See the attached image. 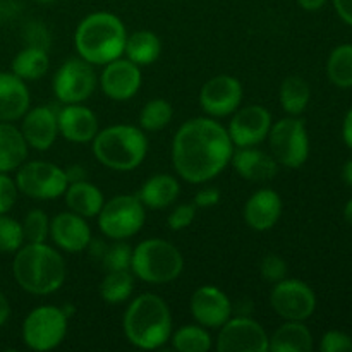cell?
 <instances>
[{"mask_svg": "<svg viewBox=\"0 0 352 352\" xmlns=\"http://www.w3.org/2000/svg\"><path fill=\"white\" fill-rule=\"evenodd\" d=\"M232 153L229 133L213 117L188 120L172 141V165L179 177L191 184H203L222 174Z\"/></svg>", "mask_w": 352, "mask_h": 352, "instance_id": "1", "label": "cell"}, {"mask_svg": "<svg viewBox=\"0 0 352 352\" xmlns=\"http://www.w3.org/2000/svg\"><path fill=\"white\" fill-rule=\"evenodd\" d=\"M12 274L26 292L48 296L64 285L67 267L62 254L47 243H26L16 251Z\"/></svg>", "mask_w": 352, "mask_h": 352, "instance_id": "2", "label": "cell"}, {"mask_svg": "<svg viewBox=\"0 0 352 352\" xmlns=\"http://www.w3.org/2000/svg\"><path fill=\"white\" fill-rule=\"evenodd\" d=\"M124 333L134 347L160 349L172 337V315L167 302L157 294H141L124 313Z\"/></svg>", "mask_w": 352, "mask_h": 352, "instance_id": "3", "label": "cell"}, {"mask_svg": "<svg viewBox=\"0 0 352 352\" xmlns=\"http://www.w3.org/2000/svg\"><path fill=\"white\" fill-rule=\"evenodd\" d=\"M127 31L120 17L110 12L88 14L74 31V47L91 65H105L122 57Z\"/></svg>", "mask_w": 352, "mask_h": 352, "instance_id": "4", "label": "cell"}, {"mask_svg": "<svg viewBox=\"0 0 352 352\" xmlns=\"http://www.w3.org/2000/svg\"><path fill=\"white\" fill-rule=\"evenodd\" d=\"M93 155L103 167L129 172L140 167L148 153V138L141 127L116 124L93 138Z\"/></svg>", "mask_w": 352, "mask_h": 352, "instance_id": "5", "label": "cell"}, {"mask_svg": "<svg viewBox=\"0 0 352 352\" xmlns=\"http://www.w3.org/2000/svg\"><path fill=\"white\" fill-rule=\"evenodd\" d=\"M184 270L182 253L160 237L141 241L133 250L131 272L134 277L151 285L174 282Z\"/></svg>", "mask_w": 352, "mask_h": 352, "instance_id": "6", "label": "cell"}, {"mask_svg": "<svg viewBox=\"0 0 352 352\" xmlns=\"http://www.w3.org/2000/svg\"><path fill=\"white\" fill-rule=\"evenodd\" d=\"M96 219L103 236L112 241H126L143 229L146 206L138 196L119 195L103 203Z\"/></svg>", "mask_w": 352, "mask_h": 352, "instance_id": "7", "label": "cell"}, {"mask_svg": "<svg viewBox=\"0 0 352 352\" xmlns=\"http://www.w3.org/2000/svg\"><path fill=\"white\" fill-rule=\"evenodd\" d=\"M67 320L64 309L57 306L45 305L31 309L23 322V342L36 352L55 349L67 336Z\"/></svg>", "mask_w": 352, "mask_h": 352, "instance_id": "8", "label": "cell"}, {"mask_svg": "<svg viewBox=\"0 0 352 352\" xmlns=\"http://www.w3.org/2000/svg\"><path fill=\"white\" fill-rule=\"evenodd\" d=\"M272 157L278 165L287 168H299L309 157V136L305 122L294 116L272 124L268 133Z\"/></svg>", "mask_w": 352, "mask_h": 352, "instance_id": "9", "label": "cell"}, {"mask_svg": "<svg viewBox=\"0 0 352 352\" xmlns=\"http://www.w3.org/2000/svg\"><path fill=\"white\" fill-rule=\"evenodd\" d=\"M16 186L19 192L31 199H55L64 196L69 186L64 168L50 162H24L16 174Z\"/></svg>", "mask_w": 352, "mask_h": 352, "instance_id": "10", "label": "cell"}, {"mask_svg": "<svg viewBox=\"0 0 352 352\" xmlns=\"http://www.w3.org/2000/svg\"><path fill=\"white\" fill-rule=\"evenodd\" d=\"M98 78L93 65L81 57H72L65 60L55 71L52 88L60 103H82L95 93Z\"/></svg>", "mask_w": 352, "mask_h": 352, "instance_id": "11", "label": "cell"}, {"mask_svg": "<svg viewBox=\"0 0 352 352\" xmlns=\"http://www.w3.org/2000/svg\"><path fill=\"white\" fill-rule=\"evenodd\" d=\"M272 309L285 322H305L315 313L316 296L306 282L284 278L270 292Z\"/></svg>", "mask_w": 352, "mask_h": 352, "instance_id": "12", "label": "cell"}, {"mask_svg": "<svg viewBox=\"0 0 352 352\" xmlns=\"http://www.w3.org/2000/svg\"><path fill=\"white\" fill-rule=\"evenodd\" d=\"M270 337L256 320L250 316H230L220 327L217 351L219 352H268Z\"/></svg>", "mask_w": 352, "mask_h": 352, "instance_id": "13", "label": "cell"}, {"mask_svg": "<svg viewBox=\"0 0 352 352\" xmlns=\"http://www.w3.org/2000/svg\"><path fill=\"white\" fill-rule=\"evenodd\" d=\"M244 89L237 78L220 74L208 79L199 91V107L203 112L213 119L229 117L243 103Z\"/></svg>", "mask_w": 352, "mask_h": 352, "instance_id": "14", "label": "cell"}, {"mask_svg": "<svg viewBox=\"0 0 352 352\" xmlns=\"http://www.w3.org/2000/svg\"><path fill=\"white\" fill-rule=\"evenodd\" d=\"M272 116L265 107L248 105L232 113L227 133L236 148L258 146L268 138L272 127Z\"/></svg>", "mask_w": 352, "mask_h": 352, "instance_id": "15", "label": "cell"}, {"mask_svg": "<svg viewBox=\"0 0 352 352\" xmlns=\"http://www.w3.org/2000/svg\"><path fill=\"white\" fill-rule=\"evenodd\" d=\"M98 81L105 96L116 102H126L140 91L143 76L140 65L131 62L129 58L119 57L103 65Z\"/></svg>", "mask_w": 352, "mask_h": 352, "instance_id": "16", "label": "cell"}, {"mask_svg": "<svg viewBox=\"0 0 352 352\" xmlns=\"http://www.w3.org/2000/svg\"><path fill=\"white\" fill-rule=\"evenodd\" d=\"M192 318L205 329H220L232 316V302L229 296L215 285L196 289L189 302Z\"/></svg>", "mask_w": 352, "mask_h": 352, "instance_id": "17", "label": "cell"}, {"mask_svg": "<svg viewBox=\"0 0 352 352\" xmlns=\"http://www.w3.org/2000/svg\"><path fill=\"white\" fill-rule=\"evenodd\" d=\"M50 237L55 246L65 253H79L88 248L91 229L85 217L74 212H60L50 220Z\"/></svg>", "mask_w": 352, "mask_h": 352, "instance_id": "18", "label": "cell"}, {"mask_svg": "<svg viewBox=\"0 0 352 352\" xmlns=\"http://www.w3.org/2000/svg\"><path fill=\"white\" fill-rule=\"evenodd\" d=\"M58 136L71 143H91L100 131L96 113L81 103H69L57 112Z\"/></svg>", "mask_w": 352, "mask_h": 352, "instance_id": "19", "label": "cell"}, {"mask_svg": "<svg viewBox=\"0 0 352 352\" xmlns=\"http://www.w3.org/2000/svg\"><path fill=\"white\" fill-rule=\"evenodd\" d=\"M21 133H23L28 146L33 150H50L58 136L57 112L45 105L30 109L23 117Z\"/></svg>", "mask_w": 352, "mask_h": 352, "instance_id": "20", "label": "cell"}, {"mask_svg": "<svg viewBox=\"0 0 352 352\" xmlns=\"http://www.w3.org/2000/svg\"><path fill=\"white\" fill-rule=\"evenodd\" d=\"M282 215V198L274 189H258L244 205V222L256 232H267Z\"/></svg>", "mask_w": 352, "mask_h": 352, "instance_id": "21", "label": "cell"}, {"mask_svg": "<svg viewBox=\"0 0 352 352\" xmlns=\"http://www.w3.org/2000/svg\"><path fill=\"white\" fill-rule=\"evenodd\" d=\"M230 164L241 177L251 182L272 181L278 174L277 160L256 146L237 148L232 153Z\"/></svg>", "mask_w": 352, "mask_h": 352, "instance_id": "22", "label": "cell"}, {"mask_svg": "<svg viewBox=\"0 0 352 352\" xmlns=\"http://www.w3.org/2000/svg\"><path fill=\"white\" fill-rule=\"evenodd\" d=\"M31 96L26 81L14 72H0V122H16L30 110Z\"/></svg>", "mask_w": 352, "mask_h": 352, "instance_id": "23", "label": "cell"}, {"mask_svg": "<svg viewBox=\"0 0 352 352\" xmlns=\"http://www.w3.org/2000/svg\"><path fill=\"white\" fill-rule=\"evenodd\" d=\"M181 195V184L170 174H155L143 182L138 198L146 208L162 210L174 205Z\"/></svg>", "mask_w": 352, "mask_h": 352, "instance_id": "24", "label": "cell"}, {"mask_svg": "<svg viewBox=\"0 0 352 352\" xmlns=\"http://www.w3.org/2000/svg\"><path fill=\"white\" fill-rule=\"evenodd\" d=\"M65 205L71 212L85 217V219H95L102 210L105 198L103 192L95 184L88 182L86 179L76 182H69L64 192Z\"/></svg>", "mask_w": 352, "mask_h": 352, "instance_id": "25", "label": "cell"}, {"mask_svg": "<svg viewBox=\"0 0 352 352\" xmlns=\"http://www.w3.org/2000/svg\"><path fill=\"white\" fill-rule=\"evenodd\" d=\"M28 143L12 122H0V172L17 170L28 158Z\"/></svg>", "mask_w": 352, "mask_h": 352, "instance_id": "26", "label": "cell"}, {"mask_svg": "<svg viewBox=\"0 0 352 352\" xmlns=\"http://www.w3.org/2000/svg\"><path fill=\"white\" fill-rule=\"evenodd\" d=\"M268 351L274 352H311L313 336L302 322H285L275 330L268 342Z\"/></svg>", "mask_w": 352, "mask_h": 352, "instance_id": "27", "label": "cell"}, {"mask_svg": "<svg viewBox=\"0 0 352 352\" xmlns=\"http://www.w3.org/2000/svg\"><path fill=\"white\" fill-rule=\"evenodd\" d=\"M124 54L140 67L155 64L162 55V41L153 31L140 30L127 34Z\"/></svg>", "mask_w": 352, "mask_h": 352, "instance_id": "28", "label": "cell"}, {"mask_svg": "<svg viewBox=\"0 0 352 352\" xmlns=\"http://www.w3.org/2000/svg\"><path fill=\"white\" fill-rule=\"evenodd\" d=\"M12 71L17 78L23 81H38L43 78L50 69V57H48L47 50L38 45H31V47L23 48L19 54L14 57L12 60Z\"/></svg>", "mask_w": 352, "mask_h": 352, "instance_id": "29", "label": "cell"}, {"mask_svg": "<svg viewBox=\"0 0 352 352\" xmlns=\"http://www.w3.org/2000/svg\"><path fill=\"white\" fill-rule=\"evenodd\" d=\"M309 98H311V89L302 78L289 76L282 81L280 89H278V102L287 116H301L308 107Z\"/></svg>", "mask_w": 352, "mask_h": 352, "instance_id": "30", "label": "cell"}, {"mask_svg": "<svg viewBox=\"0 0 352 352\" xmlns=\"http://www.w3.org/2000/svg\"><path fill=\"white\" fill-rule=\"evenodd\" d=\"M134 292V275L131 270L105 272L100 284V296L109 305H122Z\"/></svg>", "mask_w": 352, "mask_h": 352, "instance_id": "31", "label": "cell"}, {"mask_svg": "<svg viewBox=\"0 0 352 352\" xmlns=\"http://www.w3.org/2000/svg\"><path fill=\"white\" fill-rule=\"evenodd\" d=\"M327 74L337 88H352V45L344 43L333 48L327 62Z\"/></svg>", "mask_w": 352, "mask_h": 352, "instance_id": "32", "label": "cell"}, {"mask_svg": "<svg viewBox=\"0 0 352 352\" xmlns=\"http://www.w3.org/2000/svg\"><path fill=\"white\" fill-rule=\"evenodd\" d=\"M172 346L179 352H208L213 340L208 330L201 325H184L172 332Z\"/></svg>", "mask_w": 352, "mask_h": 352, "instance_id": "33", "label": "cell"}, {"mask_svg": "<svg viewBox=\"0 0 352 352\" xmlns=\"http://www.w3.org/2000/svg\"><path fill=\"white\" fill-rule=\"evenodd\" d=\"M174 109L164 98H153L144 103L140 112V127L144 133H158L170 124Z\"/></svg>", "mask_w": 352, "mask_h": 352, "instance_id": "34", "label": "cell"}, {"mask_svg": "<svg viewBox=\"0 0 352 352\" xmlns=\"http://www.w3.org/2000/svg\"><path fill=\"white\" fill-rule=\"evenodd\" d=\"M21 226H23V236L26 243H47L50 237V219L40 208L30 210Z\"/></svg>", "mask_w": 352, "mask_h": 352, "instance_id": "35", "label": "cell"}, {"mask_svg": "<svg viewBox=\"0 0 352 352\" xmlns=\"http://www.w3.org/2000/svg\"><path fill=\"white\" fill-rule=\"evenodd\" d=\"M131 260H133V248L124 241H113V244L105 248L100 263L103 270H131Z\"/></svg>", "mask_w": 352, "mask_h": 352, "instance_id": "36", "label": "cell"}, {"mask_svg": "<svg viewBox=\"0 0 352 352\" xmlns=\"http://www.w3.org/2000/svg\"><path fill=\"white\" fill-rule=\"evenodd\" d=\"M24 244L23 226L6 213L0 215V253H16Z\"/></svg>", "mask_w": 352, "mask_h": 352, "instance_id": "37", "label": "cell"}, {"mask_svg": "<svg viewBox=\"0 0 352 352\" xmlns=\"http://www.w3.org/2000/svg\"><path fill=\"white\" fill-rule=\"evenodd\" d=\"M261 277L270 284L284 280L287 277V263L278 254H267L260 265Z\"/></svg>", "mask_w": 352, "mask_h": 352, "instance_id": "38", "label": "cell"}, {"mask_svg": "<svg viewBox=\"0 0 352 352\" xmlns=\"http://www.w3.org/2000/svg\"><path fill=\"white\" fill-rule=\"evenodd\" d=\"M196 217V206L189 205V203H182V205H177L167 217V226L168 229L174 230V232H179V230H184L195 222Z\"/></svg>", "mask_w": 352, "mask_h": 352, "instance_id": "39", "label": "cell"}, {"mask_svg": "<svg viewBox=\"0 0 352 352\" xmlns=\"http://www.w3.org/2000/svg\"><path fill=\"white\" fill-rule=\"evenodd\" d=\"M322 352H352V339L340 330H330L320 342Z\"/></svg>", "mask_w": 352, "mask_h": 352, "instance_id": "40", "label": "cell"}, {"mask_svg": "<svg viewBox=\"0 0 352 352\" xmlns=\"http://www.w3.org/2000/svg\"><path fill=\"white\" fill-rule=\"evenodd\" d=\"M17 192L19 189H17L16 181L0 172V215L9 213L14 208L17 201Z\"/></svg>", "mask_w": 352, "mask_h": 352, "instance_id": "41", "label": "cell"}, {"mask_svg": "<svg viewBox=\"0 0 352 352\" xmlns=\"http://www.w3.org/2000/svg\"><path fill=\"white\" fill-rule=\"evenodd\" d=\"M220 191L217 188H203L196 192L195 203L196 208H212L220 203Z\"/></svg>", "mask_w": 352, "mask_h": 352, "instance_id": "42", "label": "cell"}, {"mask_svg": "<svg viewBox=\"0 0 352 352\" xmlns=\"http://www.w3.org/2000/svg\"><path fill=\"white\" fill-rule=\"evenodd\" d=\"M333 7L340 19L352 26V0H333Z\"/></svg>", "mask_w": 352, "mask_h": 352, "instance_id": "43", "label": "cell"}, {"mask_svg": "<svg viewBox=\"0 0 352 352\" xmlns=\"http://www.w3.org/2000/svg\"><path fill=\"white\" fill-rule=\"evenodd\" d=\"M342 138H344V143H346L352 150V109L346 113V119H344Z\"/></svg>", "mask_w": 352, "mask_h": 352, "instance_id": "44", "label": "cell"}, {"mask_svg": "<svg viewBox=\"0 0 352 352\" xmlns=\"http://www.w3.org/2000/svg\"><path fill=\"white\" fill-rule=\"evenodd\" d=\"M10 318V305L9 299L6 298L3 292H0V327L6 325L7 320Z\"/></svg>", "mask_w": 352, "mask_h": 352, "instance_id": "45", "label": "cell"}, {"mask_svg": "<svg viewBox=\"0 0 352 352\" xmlns=\"http://www.w3.org/2000/svg\"><path fill=\"white\" fill-rule=\"evenodd\" d=\"M296 2H298L299 6H301L305 10H309V12H313V10L322 9V7L325 6L329 0H296Z\"/></svg>", "mask_w": 352, "mask_h": 352, "instance_id": "46", "label": "cell"}, {"mask_svg": "<svg viewBox=\"0 0 352 352\" xmlns=\"http://www.w3.org/2000/svg\"><path fill=\"white\" fill-rule=\"evenodd\" d=\"M342 179L349 188H352V158L347 160L342 167Z\"/></svg>", "mask_w": 352, "mask_h": 352, "instance_id": "47", "label": "cell"}, {"mask_svg": "<svg viewBox=\"0 0 352 352\" xmlns=\"http://www.w3.org/2000/svg\"><path fill=\"white\" fill-rule=\"evenodd\" d=\"M344 217H346L347 223H349V226H352V199H349V201H347L346 208H344Z\"/></svg>", "mask_w": 352, "mask_h": 352, "instance_id": "48", "label": "cell"}, {"mask_svg": "<svg viewBox=\"0 0 352 352\" xmlns=\"http://www.w3.org/2000/svg\"><path fill=\"white\" fill-rule=\"evenodd\" d=\"M36 2H40V3H52V2H55V0H36Z\"/></svg>", "mask_w": 352, "mask_h": 352, "instance_id": "49", "label": "cell"}]
</instances>
